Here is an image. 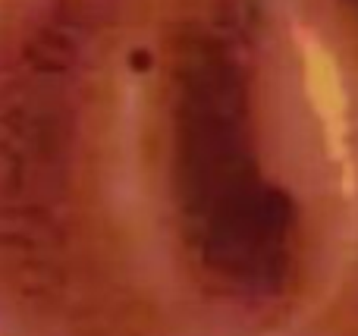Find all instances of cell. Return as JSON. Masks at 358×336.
I'll use <instances>...</instances> for the list:
<instances>
[{
	"instance_id": "obj_1",
	"label": "cell",
	"mask_w": 358,
	"mask_h": 336,
	"mask_svg": "<svg viewBox=\"0 0 358 336\" xmlns=\"http://www.w3.org/2000/svg\"><path fill=\"white\" fill-rule=\"evenodd\" d=\"M258 0H0V336H277Z\"/></svg>"
},
{
	"instance_id": "obj_2",
	"label": "cell",
	"mask_w": 358,
	"mask_h": 336,
	"mask_svg": "<svg viewBox=\"0 0 358 336\" xmlns=\"http://www.w3.org/2000/svg\"><path fill=\"white\" fill-rule=\"evenodd\" d=\"M267 167L296 224L277 336H358V0H258Z\"/></svg>"
}]
</instances>
